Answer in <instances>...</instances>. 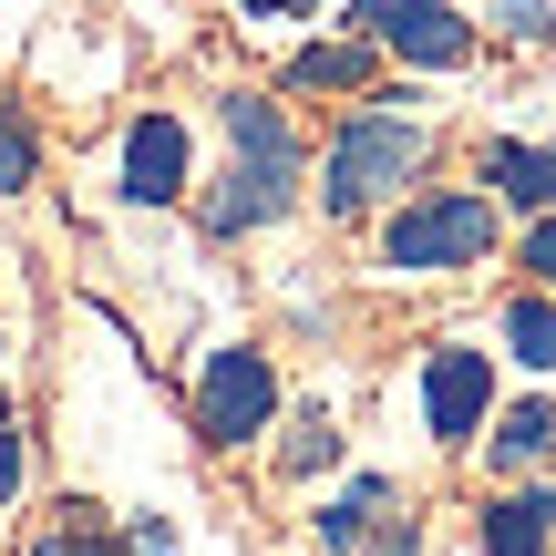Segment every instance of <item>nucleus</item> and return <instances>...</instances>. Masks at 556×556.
Returning <instances> with one entry per match:
<instances>
[{
    "mask_svg": "<svg viewBox=\"0 0 556 556\" xmlns=\"http://www.w3.org/2000/svg\"><path fill=\"white\" fill-rule=\"evenodd\" d=\"M217 124H227V186L206 197V238H258V227H278L299 206V176H309L299 124L268 93H227Z\"/></svg>",
    "mask_w": 556,
    "mask_h": 556,
    "instance_id": "nucleus-1",
    "label": "nucleus"
},
{
    "mask_svg": "<svg viewBox=\"0 0 556 556\" xmlns=\"http://www.w3.org/2000/svg\"><path fill=\"white\" fill-rule=\"evenodd\" d=\"M402 103H422V93H381V103H351V114H340L330 165H319V206H330V217H371V206L402 197V176H422L433 124L402 114Z\"/></svg>",
    "mask_w": 556,
    "mask_h": 556,
    "instance_id": "nucleus-2",
    "label": "nucleus"
},
{
    "mask_svg": "<svg viewBox=\"0 0 556 556\" xmlns=\"http://www.w3.org/2000/svg\"><path fill=\"white\" fill-rule=\"evenodd\" d=\"M495 258V197L484 186H433V197H402L381 217V268H484Z\"/></svg>",
    "mask_w": 556,
    "mask_h": 556,
    "instance_id": "nucleus-3",
    "label": "nucleus"
},
{
    "mask_svg": "<svg viewBox=\"0 0 556 556\" xmlns=\"http://www.w3.org/2000/svg\"><path fill=\"white\" fill-rule=\"evenodd\" d=\"M268 422H278V361L248 351V340L206 351V371H197V433L217 443V454H238V443H258Z\"/></svg>",
    "mask_w": 556,
    "mask_h": 556,
    "instance_id": "nucleus-4",
    "label": "nucleus"
},
{
    "mask_svg": "<svg viewBox=\"0 0 556 556\" xmlns=\"http://www.w3.org/2000/svg\"><path fill=\"white\" fill-rule=\"evenodd\" d=\"M351 31L371 41V52L422 62V73H464V62H475V21H464L454 0H351Z\"/></svg>",
    "mask_w": 556,
    "mask_h": 556,
    "instance_id": "nucleus-5",
    "label": "nucleus"
},
{
    "mask_svg": "<svg viewBox=\"0 0 556 556\" xmlns=\"http://www.w3.org/2000/svg\"><path fill=\"white\" fill-rule=\"evenodd\" d=\"M484 413H495V361L464 351V340H443V351L422 361V422H433V443L464 454V443L484 433Z\"/></svg>",
    "mask_w": 556,
    "mask_h": 556,
    "instance_id": "nucleus-6",
    "label": "nucleus"
},
{
    "mask_svg": "<svg viewBox=\"0 0 556 556\" xmlns=\"http://www.w3.org/2000/svg\"><path fill=\"white\" fill-rule=\"evenodd\" d=\"M186 176H197V144H186L176 114H135L124 124V197L135 206H176Z\"/></svg>",
    "mask_w": 556,
    "mask_h": 556,
    "instance_id": "nucleus-7",
    "label": "nucleus"
},
{
    "mask_svg": "<svg viewBox=\"0 0 556 556\" xmlns=\"http://www.w3.org/2000/svg\"><path fill=\"white\" fill-rule=\"evenodd\" d=\"M484 422L495 433H475V443L495 475H546L556 464V402H516V413H484Z\"/></svg>",
    "mask_w": 556,
    "mask_h": 556,
    "instance_id": "nucleus-8",
    "label": "nucleus"
},
{
    "mask_svg": "<svg viewBox=\"0 0 556 556\" xmlns=\"http://www.w3.org/2000/svg\"><path fill=\"white\" fill-rule=\"evenodd\" d=\"M484 197H505V206H526V217H546L556 206V144H484Z\"/></svg>",
    "mask_w": 556,
    "mask_h": 556,
    "instance_id": "nucleus-9",
    "label": "nucleus"
},
{
    "mask_svg": "<svg viewBox=\"0 0 556 556\" xmlns=\"http://www.w3.org/2000/svg\"><path fill=\"white\" fill-rule=\"evenodd\" d=\"M371 73H381V52L371 41H299L289 52V93H371Z\"/></svg>",
    "mask_w": 556,
    "mask_h": 556,
    "instance_id": "nucleus-10",
    "label": "nucleus"
},
{
    "mask_svg": "<svg viewBox=\"0 0 556 556\" xmlns=\"http://www.w3.org/2000/svg\"><path fill=\"white\" fill-rule=\"evenodd\" d=\"M556 546V484H526V495L484 505V556H546Z\"/></svg>",
    "mask_w": 556,
    "mask_h": 556,
    "instance_id": "nucleus-11",
    "label": "nucleus"
},
{
    "mask_svg": "<svg viewBox=\"0 0 556 556\" xmlns=\"http://www.w3.org/2000/svg\"><path fill=\"white\" fill-rule=\"evenodd\" d=\"M392 505H402V484H392V475H361V484H340V495L319 505L309 526H319V546H330V556H351L381 516H392Z\"/></svg>",
    "mask_w": 556,
    "mask_h": 556,
    "instance_id": "nucleus-12",
    "label": "nucleus"
},
{
    "mask_svg": "<svg viewBox=\"0 0 556 556\" xmlns=\"http://www.w3.org/2000/svg\"><path fill=\"white\" fill-rule=\"evenodd\" d=\"M330 464H340V422L309 402V413L289 422V443H278V475H289V484H309V475H330Z\"/></svg>",
    "mask_w": 556,
    "mask_h": 556,
    "instance_id": "nucleus-13",
    "label": "nucleus"
},
{
    "mask_svg": "<svg viewBox=\"0 0 556 556\" xmlns=\"http://www.w3.org/2000/svg\"><path fill=\"white\" fill-rule=\"evenodd\" d=\"M505 351L536 361V371H556V299H546V289H526L516 309H505Z\"/></svg>",
    "mask_w": 556,
    "mask_h": 556,
    "instance_id": "nucleus-14",
    "label": "nucleus"
},
{
    "mask_svg": "<svg viewBox=\"0 0 556 556\" xmlns=\"http://www.w3.org/2000/svg\"><path fill=\"white\" fill-rule=\"evenodd\" d=\"M31 176H41V135H31V114L0 93V197H31Z\"/></svg>",
    "mask_w": 556,
    "mask_h": 556,
    "instance_id": "nucleus-15",
    "label": "nucleus"
},
{
    "mask_svg": "<svg viewBox=\"0 0 556 556\" xmlns=\"http://www.w3.org/2000/svg\"><path fill=\"white\" fill-rule=\"evenodd\" d=\"M484 21L505 41H556V0H484Z\"/></svg>",
    "mask_w": 556,
    "mask_h": 556,
    "instance_id": "nucleus-16",
    "label": "nucleus"
},
{
    "mask_svg": "<svg viewBox=\"0 0 556 556\" xmlns=\"http://www.w3.org/2000/svg\"><path fill=\"white\" fill-rule=\"evenodd\" d=\"M11 495H21V413L0 392V516H11Z\"/></svg>",
    "mask_w": 556,
    "mask_h": 556,
    "instance_id": "nucleus-17",
    "label": "nucleus"
},
{
    "mask_svg": "<svg viewBox=\"0 0 556 556\" xmlns=\"http://www.w3.org/2000/svg\"><path fill=\"white\" fill-rule=\"evenodd\" d=\"M526 268H536V289L556 299V206H546L536 227H526Z\"/></svg>",
    "mask_w": 556,
    "mask_h": 556,
    "instance_id": "nucleus-18",
    "label": "nucleus"
},
{
    "mask_svg": "<svg viewBox=\"0 0 556 556\" xmlns=\"http://www.w3.org/2000/svg\"><path fill=\"white\" fill-rule=\"evenodd\" d=\"M124 556H176V526H165V516H135V526H124Z\"/></svg>",
    "mask_w": 556,
    "mask_h": 556,
    "instance_id": "nucleus-19",
    "label": "nucleus"
},
{
    "mask_svg": "<svg viewBox=\"0 0 556 556\" xmlns=\"http://www.w3.org/2000/svg\"><path fill=\"white\" fill-rule=\"evenodd\" d=\"M238 11H258V21H299V11H319V0H238Z\"/></svg>",
    "mask_w": 556,
    "mask_h": 556,
    "instance_id": "nucleus-20",
    "label": "nucleus"
}]
</instances>
